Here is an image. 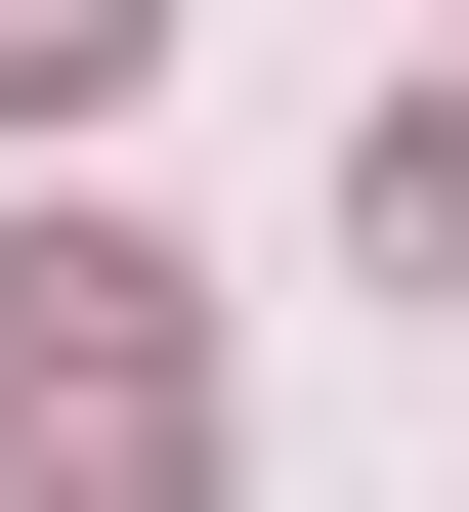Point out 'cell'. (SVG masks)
<instances>
[{
  "mask_svg": "<svg viewBox=\"0 0 469 512\" xmlns=\"http://www.w3.org/2000/svg\"><path fill=\"white\" fill-rule=\"evenodd\" d=\"M0 512H214V427H171V256H128V214H0Z\"/></svg>",
  "mask_w": 469,
  "mask_h": 512,
  "instance_id": "cell-1",
  "label": "cell"
},
{
  "mask_svg": "<svg viewBox=\"0 0 469 512\" xmlns=\"http://www.w3.org/2000/svg\"><path fill=\"white\" fill-rule=\"evenodd\" d=\"M171 86V0H0V128H128Z\"/></svg>",
  "mask_w": 469,
  "mask_h": 512,
  "instance_id": "cell-2",
  "label": "cell"
},
{
  "mask_svg": "<svg viewBox=\"0 0 469 512\" xmlns=\"http://www.w3.org/2000/svg\"><path fill=\"white\" fill-rule=\"evenodd\" d=\"M342 214H384V256H469V86H427V128H384V171H342Z\"/></svg>",
  "mask_w": 469,
  "mask_h": 512,
  "instance_id": "cell-3",
  "label": "cell"
}]
</instances>
